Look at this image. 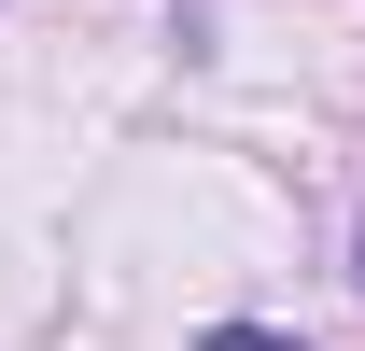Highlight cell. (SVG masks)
I'll use <instances>...</instances> for the list:
<instances>
[{
    "mask_svg": "<svg viewBox=\"0 0 365 351\" xmlns=\"http://www.w3.org/2000/svg\"><path fill=\"white\" fill-rule=\"evenodd\" d=\"M197 351H295V337H267V323H211Z\"/></svg>",
    "mask_w": 365,
    "mask_h": 351,
    "instance_id": "cell-1",
    "label": "cell"
}]
</instances>
